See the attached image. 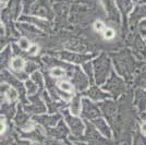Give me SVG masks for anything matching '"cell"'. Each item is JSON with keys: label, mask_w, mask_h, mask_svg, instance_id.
Listing matches in <instances>:
<instances>
[{"label": "cell", "mask_w": 146, "mask_h": 145, "mask_svg": "<svg viewBox=\"0 0 146 145\" xmlns=\"http://www.w3.org/2000/svg\"><path fill=\"white\" fill-rule=\"evenodd\" d=\"M109 60L106 58V56H102L95 61V71H96V79L98 83H102L105 81L107 74L109 72Z\"/></svg>", "instance_id": "obj_1"}, {"label": "cell", "mask_w": 146, "mask_h": 145, "mask_svg": "<svg viewBox=\"0 0 146 145\" xmlns=\"http://www.w3.org/2000/svg\"><path fill=\"white\" fill-rule=\"evenodd\" d=\"M100 106H102V109H103L105 116L107 117V120L113 126L117 120V110H118L116 105L111 102H106V103L102 104Z\"/></svg>", "instance_id": "obj_2"}, {"label": "cell", "mask_w": 146, "mask_h": 145, "mask_svg": "<svg viewBox=\"0 0 146 145\" xmlns=\"http://www.w3.org/2000/svg\"><path fill=\"white\" fill-rule=\"evenodd\" d=\"M105 88L107 91H109L110 93L115 94V95H119L123 88H124V85H123V82H122L120 79H118L116 75H113L111 79L108 81L107 85L105 86Z\"/></svg>", "instance_id": "obj_3"}, {"label": "cell", "mask_w": 146, "mask_h": 145, "mask_svg": "<svg viewBox=\"0 0 146 145\" xmlns=\"http://www.w3.org/2000/svg\"><path fill=\"white\" fill-rule=\"evenodd\" d=\"M83 114L87 118L95 119L99 116V109L94 104H92L90 100L84 99L83 100Z\"/></svg>", "instance_id": "obj_4"}, {"label": "cell", "mask_w": 146, "mask_h": 145, "mask_svg": "<svg viewBox=\"0 0 146 145\" xmlns=\"http://www.w3.org/2000/svg\"><path fill=\"white\" fill-rule=\"evenodd\" d=\"M93 122H94V124L96 126V128L103 133L104 135H106L107 138L111 136V132H110L109 128L107 127V123L105 122V120H103V119H95Z\"/></svg>", "instance_id": "obj_5"}, {"label": "cell", "mask_w": 146, "mask_h": 145, "mask_svg": "<svg viewBox=\"0 0 146 145\" xmlns=\"http://www.w3.org/2000/svg\"><path fill=\"white\" fill-rule=\"evenodd\" d=\"M69 122H70V124L72 127L73 132L75 133V134H81L82 133L84 127H83L82 122L79 119H76V118H69Z\"/></svg>", "instance_id": "obj_6"}, {"label": "cell", "mask_w": 146, "mask_h": 145, "mask_svg": "<svg viewBox=\"0 0 146 145\" xmlns=\"http://www.w3.org/2000/svg\"><path fill=\"white\" fill-rule=\"evenodd\" d=\"M135 102H136V105L139 106V108L140 110H144L145 109V102H146V95L145 93L143 91H139L136 92V99H135Z\"/></svg>", "instance_id": "obj_7"}, {"label": "cell", "mask_w": 146, "mask_h": 145, "mask_svg": "<svg viewBox=\"0 0 146 145\" xmlns=\"http://www.w3.org/2000/svg\"><path fill=\"white\" fill-rule=\"evenodd\" d=\"M88 96H91L94 100H100V99L106 98L108 95L104 94L103 92L99 91V90H98V88H96V87H93L92 90H90V91H88Z\"/></svg>", "instance_id": "obj_8"}, {"label": "cell", "mask_w": 146, "mask_h": 145, "mask_svg": "<svg viewBox=\"0 0 146 145\" xmlns=\"http://www.w3.org/2000/svg\"><path fill=\"white\" fill-rule=\"evenodd\" d=\"M24 66L25 62L21 57H17V58L12 59V61H11V67H12V69L14 71H21L24 68Z\"/></svg>", "instance_id": "obj_9"}, {"label": "cell", "mask_w": 146, "mask_h": 145, "mask_svg": "<svg viewBox=\"0 0 146 145\" xmlns=\"http://www.w3.org/2000/svg\"><path fill=\"white\" fill-rule=\"evenodd\" d=\"M81 108V102H80L79 98H74L72 100V104H71V111L72 114L76 115L79 114V110Z\"/></svg>", "instance_id": "obj_10"}, {"label": "cell", "mask_w": 146, "mask_h": 145, "mask_svg": "<svg viewBox=\"0 0 146 145\" xmlns=\"http://www.w3.org/2000/svg\"><path fill=\"white\" fill-rule=\"evenodd\" d=\"M133 145H146V140L144 139V136L141 133H135Z\"/></svg>", "instance_id": "obj_11"}, {"label": "cell", "mask_w": 146, "mask_h": 145, "mask_svg": "<svg viewBox=\"0 0 146 145\" xmlns=\"http://www.w3.org/2000/svg\"><path fill=\"white\" fill-rule=\"evenodd\" d=\"M66 74V71L61 68H54L51 70V75L52 76H56V78H61V76H64Z\"/></svg>", "instance_id": "obj_12"}, {"label": "cell", "mask_w": 146, "mask_h": 145, "mask_svg": "<svg viewBox=\"0 0 146 145\" xmlns=\"http://www.w3.org/2000/svg\"><path fill=\"white\" fill-rule=\"evenodd\" d=\"M60 88L62 90L63 92H67V93H69V92H71L73 90L72 87V84H70L69 82H60Z\"/></svg>", "instance_id": "obj_13"}, {"label": "cell", "mask_w": 146, "mask_h": 145, "mask_svg": "<svg viewBox=\"0 0 146 145\" xmlns=\"http://www.w3.org/2000/svg\"><path fill=\"white\" fill-rule=\"evenodd\" d=\"M94 29L99 32V33H104V31L106 30V26L104 24L103 22H100V21H96L95 23H94Z\"/></svg>", "instance_id": "obj_14"}, {"label": "cell", "mask_w": 146, "mask_h": 145, "mask_svg": "<svg viewBox=\"0 0 146 145\" xmlns=\"http://www.w3.org/2000/svg\"><path fill=\"white\" fill-rule=\"evenodd\" d=\"M104 36L106 39H112L115 37V31L111 29H106L104 31Z\"/></svg>", "instance_id": "obj_15"}, {"label": "cell", "mask_w": 146, "mask_h": 145, "mask_svg": "<svg viewBox=\"0 0 146 145\" xmlns=\"http://www.w3.org/2000/svg\"><path fill=\"white\" fill-rule=\"evenodd\" d=\"M19 45H20V48L23 49V50H27L30 47V43L26 38H21L19 42Z\"/></svg>", "instance_id": "obj_16"}, {"label": "cell", "mask_w": 146, "mask_h": 145, "mask_svg": "<svg viewBox=\"0 0 146 145\" xmlns=\"http://www.w3.org/2000/svg\"><path fill=\"white\" fill-rule=\"evenodd\" d=\"M8 97H9L11 100H13V99H15V98L18 97V94H17V92L14 91V90H9V91H8Z\"/></svg>", "instance_id": "obj_17"}, {"label": "cell", "mask_w": 146, "mask_h": 145, "mask_svg": "<svg viewBox=\"0 0 146 145\" xmlns=\"http://www.w3.org/2000/svg\"><path fill=\"white\" fill-rule=\"evenodd\" d=\"M141 31L143 32V34H146V22H143L141 24Z\"/></svg>", "instance_id": "obj_18"}, {"label": "cell", "mask_w": 146, "mask_h": 145, "mask_svg": "<svg viewBox=\"0 0 146 145\" xmlns=\"http://www.w3.org/2000/svg\"><path fill=\"white\" fill-rule=\"evenodd\" d=\"M36 51H37V47H36V46H34V47H32L31 49H29V53H30L31 55L35 54Z\"/></svg>", "instance_id": "obj_19"}, {"label": "cell", "mask_w": 146, "mask_h": 145, "mask_svg": "<svg viewBox=\"0 0 146 145\" xmlns=\"http://www.w3.org/2000/svg\"><path fill=\"white\" fill-rule=\"evenodd\" d=\"M5 131V124L2 122H0V134Z\"/></svg>", "instance_id": "obj_20"}, {"label": "cell", "mask_w": 146, "mask_h": 145, "mask_svg": "<svg viewBox=\"0 0 146 145\" xmlns=\"http://www.w3.org/2000/svg\"><path fill=\"white\" fill-rule=\"evenodd\" d=\"M142 131H143V132H146V123H143V124H142Z\"/></svg>", "instance_id": "obj_21"}, {"label": "cell", "mask_w": 146, "mask_h": 145, "mask_svg": "<svg viewBox=\"0 0 146 145\" xmlns=\"http://www.w3.org/2000/svg\"><path fill=\"white\" fill-rule=\"evenodd\" d=\"M32 1H33V0H26V5H27V3H31Z\"/></svg>", "instance_id": "obj_22"}, {"label": "cell", "mask_w": 146, "mask_h": 145, "mask_svg": "<svg viewBox=\"0 0 146 145\" xmlns=\"http://www.w3.org/2000/svg\"><path fill=\"white\" fill-rule=\"evenodd\" d=\"M0 6H1V1H0Z\"/></svg>", "instance_id": "obj_23"}]
</instances>
